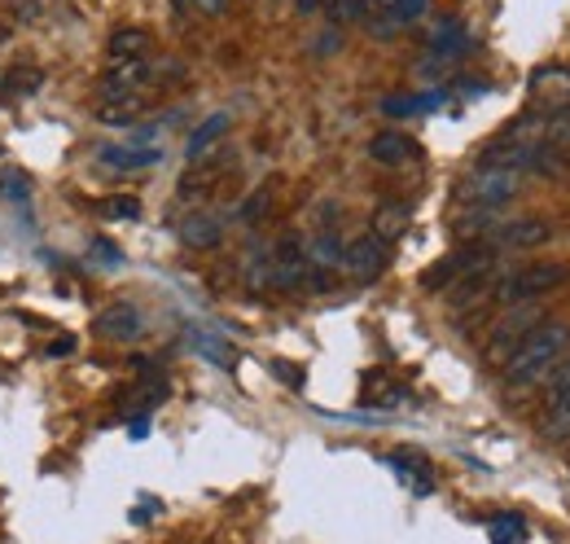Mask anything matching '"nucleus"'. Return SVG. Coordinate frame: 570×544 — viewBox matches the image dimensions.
Instances as JSON below:
<instances>
[{
  "mask_svg": "<svg viewBox=\"0 0 570 544\" xmlns=\"http://www.w3.org/2000/svg\"><path fill=\"white\" fill-rule=\"evenodd\" d=\"M570 351V326L562 321H544L540 330H531L527 342L504 360V382L509 391H522V387H535L540 378H549Z\"/></svg>",
  "mask_w": 570,
  "mask_h": 544,
  "instance_id": "obj_1",
  "label": "nucleus"
},
{
  "mask_svg": "<svg viewBox=\"0 0 570 544\" xmlns=\"http://www.w3.org/2000/svg\"><path fill=\"white\" fill-rule=\"evenodd\" d=\"M567 281H570L567 264H527V269L500 276L488 299L500 303V308H513V303H531V299H540V294H549V290H558Z\"/></svg>",
  "mask_w": 570,
  "mask_h": 544,
  "instance_id": "obj_2",
  "label": "nucleus"
},
{
  "mask_svg": "<svg viewBox=\"0 0 570 544\" xmlns=\"http://www.w3.org/2000/svg\"><path fill=\"white\" fill-rule=\"evenodd\" d=\"M513 194H518V172H509V167H474L456 190V198L474 211H497Z\"/></svg>",
  "mask_w": 570,
  "mask_h": 544,
  "instance_id": "obj_3",
  "label": "nucleus"
},
{
  "mask_svg": "<svg viewBox=\"0 0 570 544\" xmlns=\"http://www.w3.org/2000/svg\"><path fill=\"white\" fill-rule=\"evenodd\" d=\"M540 326H544V312H540L535 303H513L497 326H492L488 360H492V365H504V360L527 342V334H531V330H540Z\"/></svg>",
  "mask_w": 570,
  "mask_h": 544,
  "instance_id": "obj_4",
  "label": "nucleus"
},
{
  "mask_svg": "<svg viewBox=\"0 0 570 544\" xmlns=\"http://www.w3.org/2000/svg\"><path fill=\"white\" fill-rule=\"evenodd\" d=\"M228 172H233V154H228V149H215V154H207V158H189V172L180 176L176 194H180L185 203L212 198L215 190L228 181Z\"/></svg>",
  "mask_w": 570,
  "mask_h": 544,
  "instance_id": "obj_5",
  "label": "nucleus"
},
{
  "mask_svg": "<svg viewBox=\"0 0 570 544\" xmlns=\"http://www.w3.org/2000/svg\"><path fill=\"white\" fill-rule=\"evenodd\" d=\"M492 264H497L492 246H461L456 255L439 260V264H434V269L422 276V285H426V290H443V285H456V281H465L470 272L492 269Z\"/></svg>",
  "mask_w": 570,
  "mask_h": 544,
  "instance_id": "obj_6",
  "label": "nucleus"
},
{
  "mask_svg": "<svg viewBox=\"0 0 570 544\" xmlns=\"http://www.w3.org/2000/svg\"><path fill=\"white\" fill-rule=\"evenodd\" d=\"M386 264H391V246L377 242L373 233H364L352 246H343V264L338 269L347 272L352 281H377L386 272Z\"/></svg>",
  "mask_w": 570,
  "mask_h": 544,
  "instance_id": "obj_7",
  "label": "nucleus"
},
{
  "mask_svg": "<svg viewBox=\"0 0 570 544\" xmlns=\"http://www.w3.org/2000/svg\"><path fill=\"white\" fill-rule=\"evenodd\" d=\"M154 79V62L149 58H128V62H110L101 70V97H128V93H145V84Z\"/></svg>",
  "mask_w": 570,
  "mask_h": 544,
  "instance_id": "obj_8",
  "label": "nucleus"
},
{
  "mask_svg": "<svg viewBox=\"0 0 570 544\" xmlns=\"http://www.w3.org/2000/svg\"><path fill=\"white\" fill-rule=\"evenodd\" d=\"M141 330H145V317L132 308V303H115V308L97 312V321H92V334H97V339H110V342L141 339Z\"/></svg>",
  "mask_w": 570,
  "mask_h": 544,
  "instance_id": "obj_9",
  "label": "nucleus"
},
{
  "mask_svg": "<svg viewBox=\"0 0 570 544\" xmlns=\"http://www.w3.org/2000/svg\"><path fill=\"white\" fill-rule=\"evenodd\" d=\"M531 93L549 115H570V70L567 67H540L531 75Z\"/></svg>",
  "mask_w": 570,
  "mask_h": 544,
  "instance_id": "obj_10",
  "label": "nucleus"
},
{
  "mask_svg": "<svg viewBox=\"0 0 570 544\" xmlns=\"http://www.w3.org/2000/svg\"><path fill=\"white\" fill-rule=\"evenodd\" d=\"M465 49H470V31L456 22V18H443V22H434V31H430V62L434 67H448V62H456V58H465Z\"/></svg>",
  "mask_w": 570,
  "mask_h": 544,
  "instance_id": "obj_11",
  "label": "nucleus"
},
{
  "mask_svg": "<svg viewBox=\"0 0 570 544\" xmlns=\"http://www.w3.org/2000/svg\"><path fill=\"white\" fill-rule=\"evenodd\" d=\"M368 158L382 163V167H404V163L422 158V145L404 133H377L368 140Z\"/></svg>",
  "mask_w": 570,
  "mask_h": 544,
  "instance_id": "obj_12",
  "label": "nucleus"
},
{
  "mask_svg": "<svg viewBox=\"0 0 570 544\" xmlns=\"http://www.w3.org/2000/svg\"><path fill=\"white\" fill-rule=\"evenodd\" d=\"M145 110H149V97H145V93L101 97V101H97V124H106V128H128V124L141 119Z\"/></svg>",
  "mask_w": 570,
  "mask_h": 544,
  "instance_id": "obj_13",
  "label": "nucleus"
},
{
  "mask_svg": "<svg viewBox=\"0 0 570 544\" xmlns=\"http://www.w3.org/2000/svg\"><path fill=\"white\" fill-rule=\"evenodd\" d=\"M553 237V224L549 220H513V224H497V233H492V242L497 246H540V242H549Z\"/></svg>",
  "mask_w": 570,
  "mask_h": 544,
  "instance_id": "obj_14",
  "label": "nucleus"
},
{
  "mask_svg": "<svg viewBox=\"0 0 570 544\" xmlns=\"http://www.w3.org/2000/svg\"><path fill=\"white\" fill-rule=\"evenodd\" d=\"M180 242L189 246V251H215L219 242H224V229H219V220L215 215H189L185 224H180Z\"/></svg>",
  "mask_w": 570,
  "mask_h": 544,
  "instance_id": "obj_15",
  "label": "nucleus"
},
{
  "mask_svg": "<svg viewBox=\"0 0 570 544\" xmlns=\"http://www.w3.org/2000/svg\"><path fill=\"white\" fill-rule=\"evenodd\" d=\"M106 58H110V62L149 58V31H145V27H119V31L106 40Z\"/></svg>",
  "mask_w": 570,
  "mask_h": 544,
  "instance_id": "obj_16",
  "label": "nucleus"
},
{
  "mask_svg": "<svg viewBox=\"0 0 570 544\" xmlns=\"http://www.w3.org/2000/svg\"><path fill=\"white\" fill-rule=\"evenodd\" d=\"M404 229H409V206H400V203H386V206H377L373 211V237L377 242H400L404 237Z\"/></svg>",
  "mask_w": 570,
  "mask_h": 544,
  "instance_id": "obj_17",
  "label": "nucleus"
},
{
  "mask_svg": "<svg viewBox=\"0 0 570 544\" xmlns=\"http://www.w3.org/2000/svg\"><path fill=\"white\" fill-rule=\"evenodd\" d=\"M307 264H312V272H325V276H330V269L343 264V242H338L334 233H321V237L307 246Z\"/></svg>",
  "mask_w": 570,
  "mask_h": 544,
  "instance_id": "obj_18",
  "label": "nucleus"
},
{
  "mask_svg": "<svg viewBox=\"0 0 570 544\" xmlns=\"http://www.w3.org/2000/svg\"><path fill=\"white\" fill-rule=\"evenodd\" d=\"M540 435H544V439H553V444L570 435V391L567 396H558V400H549L544 417H540Z\"/></svg>",
  "mask_w": 570,
  "mask_h": 544,
  "instance_id": "obj_19",
  "label": "nucleus"
},
{
  "mask_svg": "<svg viewBox=\"0 0 570 544\" xmlns=\"http://www.w3.org/2000/svg\"><path fill=\"white\" fill-rule=\"evenodd\" d=\"M158 158H163L158 149H101V163L115 172H141V167H154Z\"/></svg>",
  "mask_w": 570,
  "mask_h": 544,
  "instance_id": "obj_20",
  "label": "nucleus"
},
{
  "mask_svg": "<svg viewBox=\"0 0 570 544\" xmlns=\"http://www.w3.org/2000/svg\"><path fill=\"white\" fill-rule=\"evenodd\" d=\"M0 88H4V97H31V93H40V88H45V70L40 67H13L4 79H0Z\"/></svg>",
  "mask_w": 570,
  "mask_h": 544,
  "instance_id": "obj_21",
  "label": "nucleus"
},
{
  "mask_svg": "<svg viewBox=\"0 0 570 544\" xmlns=\"http://www.w3.org/2000/svg\"><path fill=\"white\" fill-rule=\"evenodd\" d=\"M540 145L558 149L570 163V115H544L540 119Z\"/></svg>",
  "mask_w": 570,
  "mask_h": 544,
  "instance_id": "obj_22",
  "label": "nucleus"
},
{
  "mask_svg": "<svg viewBox=\"0 0 570 544\" xmlns=\"http://www.w3.org/2000/svg\"><path fill=\"white\" fill-rule=\"evenodd\" d=\"M443 101V93H409V97H386L382 110L386 115H422V110H434Z\"/></svg>",
  "mask_w": 570,
  "mask_h": 544,
  "instance_id": "obj_23",
  "label": "nucleus"
},
{
  "mask_svg": "<svg viewBox=\"0 0 570 544\" xmlns=\"http://www.w3.org/2000/svg\"><path fill=\"white\" fill-rule=\"evenodd\" d=\"M224 133H228V115H212V119H207L198 133L189 136V158H203V154H207V149H212Z\"/></svg>",
  "mask_w": 570,
  "mask_h": 544,
  "instance_id": "obj_24",
  "label": "nucleus"
},
{
  "mask_svg": "<svg viewBox=\"0 0 570 544\" xmlns=\"http://www.w3.org/2000/svg\"><path fill=\"white\" fill-rule=\"evenodd\" d=\"M488 532H492V544H522L527 523H522V514H497L488 523Z\"/></svg>",
  "mask_w": 570,
  "mask_h": 544,
  "instance_id": "obj_25",
  "label": "nucleus"
},
{
  "mask_svg": "<svg viewBox=\"0 0 570 544\" xmlns=\"http://www.w3.org/2000/svg\"><path fill=\"white\" fill-rule=\"evenodd\" d=\"M325 13H330V22H338V27H356V22H368V9H364V0H325Z\"/></svg>",
  "mask_w": 570,
  "mask_h": 544,
  "instance_id": "obj_26",
  "label": "nucleus"
},
{
  "mask_svg": "<svg viewBox=\"0 0 570 544\" xmlns=\"http://www.w3.org/2000/svg\"><path fill=\"white\" fill-rule=\"evenodd\" d=\"M194 351H203L207 360H215V365H233V347H224L219 339H212V334H203V330H194Z\"/></svg>",
  "mask_w": 570,
  "mask_h": 544,
  "instance_id": "obj_27",
  "label": "nucleus"
},
{
  "mask_svg": "<svg viewBox=\"0 0 570 544\" xmlns=\"http://www.w3.org/2000/svg\"><path fill=\"white\" fill-rule=\"evenodd\" d=\"M426 9H430V0H395V9H391L386 18H391V22L404 31V27H409V22H417Z\"/></svg>",
  "mask_w": 570,
  "mask_h": 544,
  "instance_id": "obj_28",
  "label": "nucleus"
},
{
  "mask_svg": "<svg viewBox=\"0 0 570 544\" xmlns=\"http://www.w3.org/2000/svg\"><path fill=\"white\" fill-rule=\"evenodd\" d=\"M101 215H110V220H137L141 215V203L137 198H110V203H97Z\"/></svg>",
  "mask_w": 570,
  "mask_h": 544,
  "instance_id": "obj_29",
  "label": "nucleus"
},
{
  "mask_svg": "<svg viewBox=\"0 0 570 544\" xmlns=\"http://www.w3.org/2000/svg\"><path fill=\"white\" fill-rule=\"evenodd\" d=\"M273 373H277V378H285L289 387H303V373H298L294 365H285V360H277V365H273Z\"/></svg>",
  "mask_w": 570,
  "mask_h": 544,
  "instance_id": "obj_30",
  "label": "nucleus"
},
{
  "mask_svg": "<svg viewBox=\"0 0 570 544\" xmlns=\"http://www.w3.org/2000/svg\"><path fill=\"white\" fill-rule=\"evenodd\" d=\"M75 351V339L67 334V339H58V342H49V356H71Z\"/></svg>",
  "mask_w": 570,
  "mask_h": 544,
  "instance_id": "obj_31",
  "label": "nucleus"
},
{
  "mask_svg": "<svg viewBox=\"0 0 570 544\" xmlns=\"http://www.w3.org/2000/svg\"><path fill=\"white\" fill-rule=\"evenodd\" d=\"M364 9H368V18H373V13H391L395 0H364Z\"/></svg>",
  "mask_w": 570,
  "mask_h": 544,
  "instance_id": "obj_32",
  "label": "nucleus"
},
{
  "mask_svg": "<svg viewBox=\"0 0 570 544\" xmlns=\"http://www.w3.org/2000/svg\"><path fill=\"white\" fill-rule=\"evenodd\" d=\"M224 4H228V0H198L203 13H224Z\"/></svg>",
  "mask_w": 570,
  "mask_h": 544,
  "instance_id": "obj_33",
  "label": "nucleus"
},
{
  "mask_svg": "<svg viewBox=\"0 0 570 544\" xmlns=\"http://www.w3.org/2000/svg\"><path fill=\"white\" fill-rule=\"evenodd\" d=\"M316 4H321V0H298V13H312Z\"/></svg>",
  "mask_w": 570,
  "mask_h": 544,
  "instance_id": "obj_34",
  "label": "nucleus"
}]
</instances>
